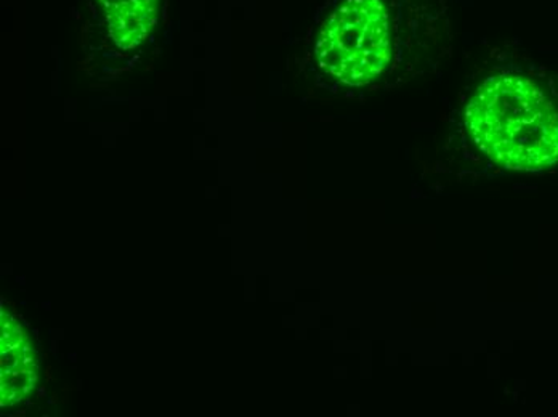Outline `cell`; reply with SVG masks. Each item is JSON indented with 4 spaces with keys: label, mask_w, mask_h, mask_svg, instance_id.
<instances>
[{
    "label": "cell",
    "mask_w": 558,
    "mask_h": 417,
    "mask_svg": "<svg viewBox=\"0 0 558 417\" xmlns=\"http://www.w3.org/2000/svg\"><path fill=\"white\" fill-rule=\"evenodd\" d=\"M465 125L478 148L513 171H541L558 162V113L526 77L486 81L469 103Z\"/></svg>",
    "instance_id": "obj_1"
},
{
    "label": "cell",
    "mask_w": 558,
    "mask_h": 417,
    "mask_svg": "<svg viewBox=\"0 0 558 417\" xmlns=\"http://www.w3.org/2000/svg\"><path fill=\"white\" fill-rule=\"evenodd\" d=\"M427 26H434V10L425 0H345L323 26L316 57L337 79L364 86L383 76L395 50Z\"/></svg>",
    "instance_id": "obj_2"
},
{
    "label": "cell",
    "mask_w": 558,
    "mask_h": 417,
    "mask_svg": "<svg viewBox=\"0 0 558 417\" xmlns=\"http://www.w3.org/2000/svg\"><path fill=\"white\" fill-rule=\"evenodd\" d=\"M2 359H0V384H2V408L23 402L36 388L39 375V358L31 338L19 318L2 310Z\"/></svg>",
    "instance_id": "obj_3"
}]
</instances>
